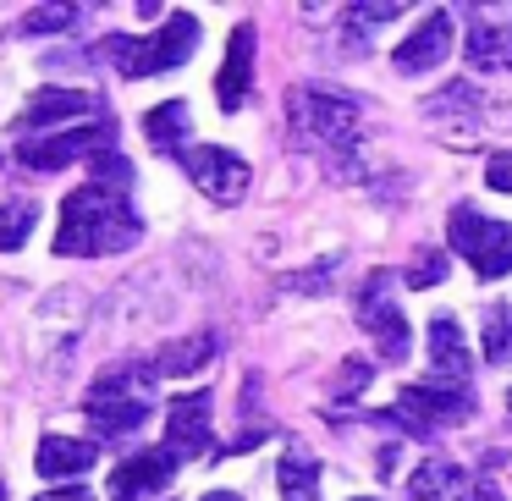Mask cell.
Instances as JSON below:
<instances>
[{
  "label": "cell",
  "mask_w": 512,
  "mask_h": 501,
  "mask_svg": "<svg viewBox=\"0 0 512 501\" xmlns=\"http://www.w3.org/2000/svg\"><path fill=\"white\" fill-rule=\"evenodd\" d=\"M248 83H254V28L237 23L232 45H226V67H221V78H215V100H221V111H237V105L248 100Z\"/></svg>",
  "instance_id": "obj_14"
},
{
  "label": "cell",
  "mask_w": 512,
  "mask_h": 501,
  "mask_svg": "<svg viewBox=\"0 0 512 501\" xmlns=\"http://www.w3.org/2000/svg\"><path fill=\"white\" fill-rule=\"evenodd\" d=\"M446 232H452V248L474 265V276L496 281L512 270V226L507 221H490V215H479L474 204H457L452 221H446Z\"/></svg>",
  "instance_id": "obj_5"
},
{
  "label": "cell",
  "mask_w": 512,
  "mask_h": 501,
  "mask_svg": "<svg viewBox=\"0 0 512 501\" xmlns=\"http://www.w3.org/2000/svg\"><path fill=\"white\" fill-rule=\"evenodd\" d=\"M485 358L490 364H512V309H496L485 320Z\"/></svg>",
  "instance_id": "obj_24"
},
{
  "label": "cell",
  "mask_w": 512,
  "mask_h": 501,
  "mask_svg": "<svg viewBox=\"0 0 512 501\" xmlns=\"http://www.w3.org/2000/svg\"><path fill=\"white\" fill-rule=\"evenodd\" d=\"M358 325L375 336L386 358H408V320L397 309V276L391 270H369L358 287Z\"/></svg>",
  "instance_id": "obj_6"
},
{
  "label": "cell",
  "mask_w": 512,
  "mask_h": 501,
  "mask_svg": "<svg viewBox=\"0 0 512 501\" xmlns=\"http://www.w3.org/2000/svg\"><path fill=\"white\" fill-rule=\"evenodd\" d=\"M430 380L468 386V336L452 314H435L430 320Z\"/></svg>",
  "instance_id": "obj_13"
},
{
  "label": "cell",
  "mask_w": 512,
  "mask_h": 501,
  "mask_svg": "<svg viewBox=\"0 0 512 501\" xmlns=\"http://www.w3.org/2000/svg\"><path fill=\"white\" fill-rule=\"evenodd\" d=\"M408 12V6H397V0H380V6H347V34L353 39H364L369 45V28H380V23H397V17Z\"/></svg>",
  "instance_id": "obj_23"
},
{
  "label": "cell",
  "mask_w": 512,
  "mask_h": 501,
  "mask_svg": "<svg viewBox=\"0 0 512 501\" xmlns=\"http://www.w3.org/2000/svg\"><path fill=\"white\" fill-rule=\"evenodd\" d=\"M166 446L177 457H199L215 452V435H210V391H188L166 408Z\"/></svg>",
  "instance_id": "obj_11"
},
{
  "label": "cell",
  "mask_w": 512,
  "mask_h": 501,
  "mask_svg": "<svg viewBox=\"0 0 512 501\" xmlns=\"http://www.w3.org/2000/svg\"><path fill=\"white\" fill-rule=\"evenodd\" d=\"M78 17H83L78 6H34V12L23 17V28L28 34H56V28H72Z\"/></svg>",
  "instance_id": "obj_25"
},
{
  "label": "cell",
  "mask_w": 512,
  "mask_h": 501,
  "mask_svg": "<svg viewBox=\"0 0 512 501\" xmlns=\"http://www.w3.org/2000/svg\"><path fill=\"white\" fill-rule=\"evenodd\" d=\"M276 485H281V496H287V501H320V457H309L303 446L281 452Z\"/></svg>",
  "instance_id": "obj_18"
},
{
  "label": "cell",
  "mask_w": 512,
  "mask_h": 501,
  "mask_svg": "<svg viewBox=\"0 0 512 501\" xmlns=\"http://www.w3.org/2000/svg\"><path fill=\"white\" fill-rule=\"evenodd\" d=\"M83 413H89V424L100 435H111V441L133 435L138 424L155 413V364H116V369H105V375L89 386V397H83Z\"/></svg>",
  "instance_id": "obj_2"
},
{
  "label": "cell",
  "mask_w": 512,
  "mask_h": 501,
  "mask_svg": "<svg viewBox=\"0 0 512 501\" xmlns=\"http://www.w3.org/2000/svg\"><path fill=\"white\" fill-rule=\"evenodd\" d=\"M457 111H479V94L468 83H452V89L430 94V116H457Z\"/></svg>",
  "instance_id": "obj_26"
},
{
  "label": "cell",
  "mask_w": 512,
  "mask_h": 501,
  "mask_svg": "<svg viewBox=\"0 0 512 501\" xmlns=\"http://www.w3.org/2000/svg\"><path fill=\"white\" fill-rule=\"evenodd\" d=\"M100 149H111V127H72V133H50V138H23V144H17V160L34 166V171H61L78 155L94 160Z\"/></svg>",
  "instance_id": "obj_9"
},
{
  "label": "cell",
  "mask_w": 512,
  "mask_h": 501,
  "mask_svg": "<svg viewBox=\"0 0 512 501\" xmlns=\"http://www.w3.org/2000/svg\"><path fill=\"white\" fill-rule=\"evenodd\" d=\"M287 122H292V133L314 149H336V155H342V149L358 144V100L353 94L298 83V89L287 94Z\"/></svg>",
  "instance_id": "obj_4"
},
{
  "label": "cell",
  "mask_w": 512,
  "mask_h": 501,
  "mask_svg": "<svg viewBox=\"0 0 512 501\" xmlns=\"http://www.w3.org/2000/svg\"><path fill=\"white\" fill-rule=\"evenodd\" d=\"M210 358H215V336L199 331V336H188V342L160 347V353H155V375H188V369H204Z\"/></svg>",
  "instance_id": "obj_21"
},
{
  "label": "cell",
  "mask_w": 512,
  "mask_h": 501,
  "mask_svg": "<svg viewBox=\"0 0 512 501\" xmlns=\"http://www.w3.org/2000/svg\"><path fill=\"white\" fill-rule=\"evenodd\" d=\"M34 226H39V199H28V193H12V188H0V254L23 248Z\"/></svg>",
  "instance_id": "obj_19"
},
{
  "label": "cell",
  "mask_w": 512,
  "mask_h": 501,
  "mask_svg": "<svg viewBox=\"0 0 512 501\" xmlns=\"http://www.w3.org/2000/svg\"><path fill=\"white\" fill-rule=\"evenodd\" d=\"M507 413H512V391H507Z\"/></svg>",
  "instance_id": "obj_32"
},
{
  "label": "cell",
  "mask_w": 512,
  "mask_h": 501,
  "mask_svg": "<svg viewBox=\"0 0 512 501\" xmlns=\"http://www.w3.org/2000/svg\"><path fill=\"white\" fill-rule=\"evenodd\" d=\"M441 281V254H424L419 265L408 270V287H435Z\"/></svg>",
  "instance_id": "obj_28"
},
{
  "label": "cell",
  "mask_w": 512,
  "mask_h": 501,
  "mask_svg": "<svg viewBox=\"0 0 512 501\" xmlns=\"http://www.w3.org/2000/svg\"><path fill=\"white\" fill-rule=\"evenodd\" d=\"M457 501H507V496H501V490L490 485V479H468V490H463Z\"/></svg>",
  "instance_id": "obj_29"
},
{
  "label": "cell",
  "mask_w": 512,
  "mask_h": 501,
  "mask_svg": "<svg viewBox=\"0 0 512 501\" xmlns=\"http://www.w3.org/2000/svg\"><path fill=\"white\" fill-rule=\"evenodd\" d=\"M468 408H474L468 386H452V380H424V386H408L397 397V419L408 424V430H419V435L446 430V424H463Z\"/></svg>",
  "instance_id": "obj_7"
},
{
  "label": "cell",
  "mask_w": 512,
  "mask_h": 501,
  "mask_svg": "<svg viewBox=\"0 0 512 501\" xmlns=\"http://www.w3.org/2000/svg\"><path fill=\"white\" fill-rule=\"evenodd\" d=\"M177 474V452L171 446H155V452H133L111 468V501H138V496H155V490L171 485Z\"/></svg>",
  "instance_id": "obj_10"
},
{
  "label": "cell",
  "mask_w": 512,
  "mask_h": 501,
  "mask_svg": "<svg viewBox=\"0 0 512 501\" xmlns=\"http://www.w3.org/2000/svg\"><path fill=\"white\" fill-rule=\"evenodd\" d=\"M199 501H243V496H232V490H210V496H199Z\"/></svg>",
  "instance_id": "obj_31"
},
{
  "label": "cell",
  "mask_w": 512,
  "mask_h": 501,
  "mask_svg": "<svg viewBox=\"0 0 512 501\" xmlns=\"http://www.w3.org/2000/svg\"><path fill=\"white\" fill-rule=\"evenodd\" d=\"M468 61L479 72H507L512 67V23H474L468 34Z\"/></svg>",
  "instance_id": "obj_20"
},
{
  "label": "cell",
  "mask_w": 512,
  "mask_h": 501,
  "mask_svg": "<svg viewBox=\"0 0 512 501\" xmlns=\"http://www.w3.org/2000/svg\"><path fill=\"white\" fill-rule=\"evenodd\" d=\"M182 166H188L193 188L215 204H237L248 193V160H237L221 144H188L182 149Z\"/></svg>",
  "instance_id": "obj_8"
},
{
  "label": "cell",
  "mask_w": 512,
  "mask_h": 501,
  "mask_svg": "<svg viewBox=\"0 0 512 501\" xmlns=\"http://www.w3.org/2000/svg\"><path fill=\"white\" fill-rule=\"evenodd\" d=\"M485 182H490V188H501V193H512V149H501V155H490V166H485Z\"/></svg>",
  "instance_id": "obj_27"
},
{
  "label": "cell",
  "mask_w": 512,
  "mask_h": 501,
  "mask_svg": "<svg viewBox=\"0 0 512 501\" xmlns=\"http://www.w3.org/2000/svg\"><path fill=\"white\" fill-rule=\"evenodd\" d=\"M144 133L155 149H182L188 144V100H166L160 111L144 116Z\"/></svg>",
  "instance_id": "obj_22"
},
{
  "label": "cell",
  "mask_w": 512,
  "mask_h": 501,
  "mask_svg": "<svg viewBox=\"0 0 512 501\" xmlns=\"http://www.w3.org/2000/svg\"><path fill=\"white\" fill-rule=\"evenodd\" d=\"M358 501H375V496H358Z\"/></svg>",
  "instance_id": "obj_33"
},
{
  "label": "cell",
  "mask_w": 512,
  "mask_h": 501,
  "mask_svg": "<svg viewBox=\"0 0 512 501\" xmlns=\"http://www.w3.org/2000/svg\"><path fill=\"white\" fill-rule=\"evenodd\" d=\"M193 45H199V17L171 12L160 34H149V39H105L100 56L111 61L122 78H155V72L182 67V61L193 56Z\"/></svg>",
  "instance_id": "obj_3"
},
{
  "label": "cell",
  "mask_w": 512,
  "mask_h": 501,
  "mask_svg": "<svg viewBox=\"0 0 512 501\" xmlns=\"http://www.w3.org/2000/svg\"><path fill=\"white\" fill-rule=\"evenodd\" d=\"M144 221L127 204V188H105V182H83L78 193H67L61 204V226H56V254L61 259H100V254H122L138 243Z\"/></svg>",
  "instance_id": "obj_1"
},
{
  "label": "cell",
  "mask_w": 512,
  "mask_h": 501,
  "mask_svg": "<svg viewBox=\"0 0 512 501\" xmlns=\"http://www.w3.org/2000/svg\"><path fill=\"white\" fill-rule=\"evenodd\" d=\"M34 501H94V490H83V485H61V490H45V496H34Z\"/></svg>",
  "instance_id": "obj_30"
},
{
  "label": "cell",
  "mask_w": 512,
  "mask_h": 501,
  "mask_svg": "<svg viewBox=\"0 0 512 501\" xmlns=\"http://www.w3.org/2000/svg\"><path fill=\"white\" fill-rule=\"evenodd\" d=\"M446 56H452V12H430L397 45V72H402V78H419V72L441 67Z\"/></svg>",
  "instance_id": "obj_12"
},
{
  "label": "cell",
  "mask_w": 512,
  "mask_h": 501,
  "mask_svg": "<svg viewBox=\"0 0 512 501\" xmlns=\"http://www.w3.org/2000/svg\"><path fill=\"white\" fill-rule=\"evenodd\" d=\"M100 111V100H94V94H83V89H39L34 100H28V111H23V133L28 127H50V122H83V116H94Z\"/></svg>",
  "instance_id": "obj_15"
},
{
  "label": "cell",
  "mask_w": 512,
  "mask_h": 501,
  "mask_svg": "<svg viewBox=\"0 0 512 501\" xmlns=\"http://www.w3.org/2000/svg\"><path fill=\"white\" fill-rule=\"evenodd\" d=\"M34 468H39L45 479L83 474V468H94V446H89V441H72V435H45V441H39Z\"/></svg>",
  "instance_id": "obj_17"
},
{
  "label": "cell",
  "mask_w": 512,
  "mask_h": 501,
  "mask_svg": "<svg viewBox=\"0 0 512 501\" xmlns=\"http://www.w3.org/2000/svg\"><path fill=\"white\" fill-rule=\"evenodd\" d=\"M468 479L474 474H463L452 457H424V463L413 468V479H408V496L413 501H457L468 490Z\"/></svg>",
  "instance_id": "obj_16"
}]
</instances>
